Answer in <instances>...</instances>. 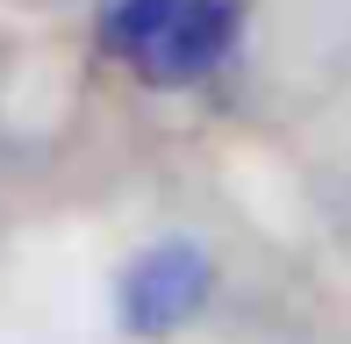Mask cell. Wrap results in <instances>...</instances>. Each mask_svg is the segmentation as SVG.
I'll list each match as a JSON object with an SVG mask.
<instances>
[{
    "label": "cell",
    "mask_w": 351,
    "mask_h": 344,
    "mask_svg": "<svg viewBox=\"0 0 351 344\" xmlns=\"http://www.w3.org/2000/svg\"><path fill=\"white\" fill-rule=\"evenodd\" d=\"M208 294H215V258L201 251L194 237H165V244H151V251H136L122 265L115 316H122L130 337L158 344V337L186 330V323L208 308Z\"/></svg>",
    "instance_id": "cell-1"
},
{
    "label": "cell",
    "mask_w": 351,
    "mask_h": 344,
    "mask_svg": "<svg viewBox=\"0 0 351 344\" xmlns=\"http://www.w3.org/2000/svg\"><path fill=\"white\" fill-rule=\"evenodd\" d=\"M237 29H244V8H237V0H186L180 22L136 58V79H151V86H194V79H208L222 58H230Z\"/></svg>",
    "instance_id": "cell-2"
},
{
    "label": "cell",
    "mask_w": 351,
    "mask_h": 344,
    "mask_svg": "<svg viewBox=\"0 0 351 344\" xmlns=\"http://www.w3.org/2000/svg\"><path fill=\"white\" fill-rule=\"evenodd\" d=\"M180 8H186V0H108V14H101V43L122 58V65H136V58L151 51V43L165 36L172 22H180Z\"/></svg>",
    "instance_id": "cell-3"
}]
</instances>
